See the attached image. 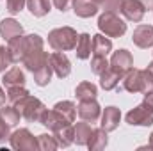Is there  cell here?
<instances>
[{"instance_id": "6da1fadb", "label": "cell", "mask_w": 153, "mask_h": 151, "mask_svg": "<svg viewBox=\"0 0 153 151\" xmlns=\"http://www.w3.org/2000/svg\"><path fill=\"white\" fill-rule=\"evenodd\" d=\"M123 89L128 93H143V94L153 91V73L150 70L132 68L123 76Z\"/></svg>"}, {"instance_id": "7a4b0ae2", "label": "cell", "mask_w": 153, "mask_h": 151, "mask_svg": "<svg viewBox=\"0 0 153 151\" xmlns=\"http://www.w3.org/2000/svg\"><path fill=\"white\" fill-rule=\"evenodd\" d=\"M78 36L71 27H59L53 29L48 34V44L55 50V52H68V50H75Z\"/></svg>"}, {"instance_id": "3957f363", "label": "cell", "mask_w": 153, "mask_h": 151, "mask_svg": "<svg viewBox=\"0 0 153 151\" xmlns=\"http://www.w3.org/2000/svg\"><path fill=\"white\" fill-rule=\"evenodd\" d=\"M14 107L18 109V112L22 114V117L25 121H29V123H41V117H43V114L46 110V107L39 101L38 98H34L30 94L25 96L23 100H20Z\"/></svg>"}, {"instance_id": "277c9868", "label": "cell", "mask_w": 153, "mask_h": 151, "mask_svg": "<svg viewBox=\"0 0 153 151\" xmlns=\"http://www.w3.org/2000/svg\"><path fill=\"white\" fill-rule=\"evenodd\" d=\"M98 29L107 38H121L126 32V23L116 13H103L98 18Z\"/></svg>"}, {"instance_id": "5b68a950", "label": "cell", "mask_w": 153, "mask_h": 151, "mask_svg": "<svg viewBox=\"0 0 153 151\" xmlns=\"http://www.w3.org/2000/svg\"><path fill=\"white\" fill-rule=\"evenodd\" d=\"M128 124H135V126H152L153 124V109L148 107L144 101L141 105H137L134 110L125 115Z\"/></svg>"}, {"instance_id": "8992f818", "label": "cell", "mask_w": 153, "mask_h": 151, "mask_svg": "<svg viewBox=\"0 0 153 151\" xmlns=\"http://www.w3.org/2000/svg\"><path fill=\"white\" fill-rule=\"evenodd\" d=\"M9 141H11V148L13 150H39L38 139H34L32 133L27 128L16 130L14 133H11Z\"/></svg>"}, {"instance_id": "52a82bcc", "label": "cell", "mask_w": 153, "mask_h": 151, "mask_svg": "<svg viewBox=\"0 0 153 151\" xmlns=\"http://www.w3.org/2000/svg\"><path fill=\"white\" fill-rule=\"evenodd\" d=\"M109 68L114 70L116 73H119L121 76H125L132 68H134V59L132 53L128 50H117L112 53V59L109 62Z\"/></svg>"}, {"instance_id": "ba28073f", "label": "cell", "mask_w": 153, "mask_h": 151, "mask_svg": "<svg viewBox=\"0 0 153 151\" xmlns=\"http://www.w3.org/2000/svg\"><path fill=\"white\" fill-rule=\"evenodd\" d=\"M76 112H78L82 121H87L91 124L96 123L102 117V109L96 103V98L94 100H84V101H80V105L76 107Z\"/></svg>"}, {"instance_id": "9c48e42d", "label": "cell", "mask_w": 153, "mask_h": 151, "mask_svg": "<svg viewBox=\"0 0 153 151\" xmlns=\"http://www.w3.org/2000/svg\"><path fill=\"white\" fill-rule=\"evenodd\" d=\"M121 13H123V16H125L128 21L139 23V21L144 18L146 7H144L139 0H123V4H121Z\"/></svg>"}, {"instance_id": "30bf717a", "label": "cell", "mask_w": 153, "mask_h": 151, "mask_svg": "<svg viewBox=\"0 0 153 151\" xmlns=\"http://www.w3.org/2000/svg\"><path fill=\"white\" fill-rule=\"evenodd\" d=\"M50 59V66L53 70V73L59 76V78H66V76L71 73V64H70V59L62 53V52H53L48 55Z\"/></svg>"}, {"instance_id": "8fae6325", "label": "cell", "mask_w": 153, "mask_h": 151, "mask_svg": "<svg viewBox=\"0 0 153 151\" xmlns=\"http://www.w3.org/2000/svg\"><path fill=\"white\" fill-rule=\"evenodd\" d=\"M41 124H45L52 132H57V130H62V128L70 126L71 123L68 119H64L57 110H45L43 117H41Z\"/></svg>"}, {"instance_id": "7c38bea8", "label": "cell", "mask_w": 153, "mask_h": 151, "mask_svg": "<svg viewBox=\"0 0 153 151\" xmlns=\"http://www.w3.org/2000/svg\"><path fill=\"white\" fill-rule=\"evenodd\" d=\"M132 41L139 48H150V46H153V27L152 25H139L134 30Z\"/></svg>"}, {"instance_id": "4fadbf2b", "label": "cell", "mask_w": 153, "mask_h": 151, "mask_svg": "<svg viewBox=\"0 0 153 151\" xmlns=\"http://www.w3.org/2000/svg\"><path fill=\"white\" fill-rule=\"evenodd\" d=\"M119 121H121V112H119L117 107H107L103 110V114H102V128L105 132L116 130L117 124H119Z\"/></svg>"}, {"instance_id": "5bb4252c", "label": "cell", "mask_w": 153, "mask_h": 151, "mask_svg": "<svg viewBox=\"0 0 153 151\" xmlns=\"http://www.w3.org/2000/svg\"><path fill=\"white\" fill-rule=\"evenodd\" d=\"M23 34V29H22V25L16 21V20H13V18H5V20H2L0 21V36L4 39H13L16 38V36H22Z\"/></svg>"}, {"instance_id": "9a60e30c", "label": "cell", "mask_w": 153, "mask_h": 151, "mask_svg": "<svg viewBox=\"0 0 153 151\" xmlns=\"http://www.w3.org/2000/svg\"><path fill=\"white\" fill-rule=\"evenodd\" d=\"M71 5L75 14L80 18H91L98 13V4H94L93 0H73Z\"/></svg>"}, {"instance_id": "2e32d148", "label": "cell", "mask_w": 153, "mask_h": 151, "mask_svg": "<svg viewBox=\"0 0 153 151\" xmlns=\"http://www.w3.org/2000/svg\"><path fill=\"white\" fill-rule=\"evenodd\" d=\"M75 50H76L75 53H76L78 59H82V61L89 59L91 53H93V38H91L87 32L80 34V36H78V41H76Z\"/></svg>"}, {"instance_id": "e0dca14e", "label": "cell", "mask_w": 153, "mask_h": 151, "mask_svg": "<svg viewBox=\"0 0 153 151\" xmlns=\"http://www.w3.org/2000/svg\"><path fill=\"white\" fill-rule=\"evenodd\" d=\"M112 50V41L105 34H96L93 36V55H102L107 57Z\"/></svg>"}, {"instance_id": "ac0fdd59", "label": "cell", "mask_w": 153, "mask_h": 151, "mask_svg": "<svg viewBox=\"0 0 153 151\" xmlns=\"http://www.w3.org/2000/svg\"><path fill=\"white\" fill-rule=\"evenodd\" d=\"M93 133V128H91V123L84 121V123H76L73 126V135H75V142L78 146H87V141Z\"/></svg>"}, {"instance_id": "d6986e66", "label": "cell", "mask_w": 153, "mask_h": 151, "mask_svg": "<svg viewBox=\"0 0 153 151\" xmlns=\"http://www.w3.org/2000/svg\"><path fill=\"white\" fill-rule=\"evenodd\" d=\"M121 78H123V76L119 75V73H116L114 70L109 68L107 71H103V73L100 75V85H102L105 91H112V89H117Z\"/></svg>"}, {"instance_id": "ffe728a7", "label": "cell", "mask_w": 153, "mask_h": 151, "mask_svg": "<svg viewBox=\"0 0 153 151\" xmlns=\"http://www.w3.org/2000/svg\"><path fill=\"white\" fill-rule=\"evenodd\" d=\"M96 94H98V89L91 82H82V84L76 85V89H75V96H76V100H80V101H84V100H94Z\"/></svg>"}, {"instance_id": "44dd1931", "label": "cell", "mask_w": 153, "mask_h": 151, "mask_svg": "<svg viewBox=\"0 0 153 151\" xmlns=\"http://www.w3.org/2000/svg\"><path fill=\"white\" fill-rule=\"evenodd\" d=\"M109 139H107V132L103 128H98V130H93L89 141H87V148L89 150H103L107 146Z\"/></svg>"}, {"instance_id": "7402d4cb", "label": "cell", "mask_w": 153, "mask_h": 151, "mask_svg": "<svg viewBox=\"0 0 153 151\" xmlns=\"http://www.w3.org/2000/svg\"><path fill=\"white\" fill-rule=\"evenodd\" d=\"M5 87H16V85H25V75L20 68H11L4 78H2Z\"/></svg>"}, {"instance_id": "603a6c76", "label": "cell", "mask_w": 153, "mask_h": 151, "mask_svg": "<svg viewBox=\"0 0 153 151\" xmlns=\"http://www.w3.org/2000/svg\"><path fill=\"white\" fill-rule=\"evenodd\" d=\"M34 73V82L38 84V85H48L50 84V78H52V73H53V70H52V66H50V59L45 62V64H41L38 70H34L32 71Z\"/></svg>"}, {"instance_id": "cb8c5ba5", "label": "cell", "mask_w": 153, "mask_h": 151, "mask_svg": "<svg viewBox=\"0 0 153 151\" xmlns=\"http://www.w3.org/2000/svg\"><path fill=\"white\" fill-rule=\"evenodd\" d=\"M53 137H55V141H57L59 148H68L71 142H75L73 126L70 124V126H66V128H62V130H57V132H53Z\"/></svg>"}, {"instance_id": "d4e9b609", "label": "cell", "mask_w": 153, "mask_h": 151, "mask_svg": "<svg viewBox=\"0 0 153 151\" xmlns=\"http://www.w3.org/2000/svg\"><path fill=\"white\" fill-rule=\"evenodd\" d=\"M27 7L34 16H45L50 13V0H27Z\"/></svg>"}, {"instance_id": "484cf974", "label": "cell", "mask_w": 153, "mask_h": 151, "mask_svg": "<svg viewBox=\"0 0 153 151\" xmlns=\"http://www.w3.org/2000/svg\"><path fill=\"white\" fill-rule=\"evenodd\" d=\"M0 117H2L9 126H16V124L20 123V119H22V114L18 112L16 107H5V105H2V107H0Z\"/></svg>"}, {"instance_id": "4316f807", "label": "cell", "mask_w": 153, "mask_h": 151, "mask_svg": "<svg viewBox=\"0 0 153 151\" xmlns=\"http://www.w3.org/2000/svg\"><path fill=\"white\" fill-rule=\"evenodd\" d=\"M53 110H57V112L61 114L64 119H68L70 123H73V121H75L76 107L73 105V101H59V103H55Z\"/></svg>"}, {"instance_id": "83f0119b", "label": "cell", "mask_w": 153, "mask_h": 151, "mask_svg": "<svg viewBox=\"0 0 153 151\" xmlns=\"http://www.w3.org/2000/svg\"><path fill=\"white\" fill-rule=\"evenodd\" d=\"M25 96H29V91L23 85H16V87H7V100L16 105L20 100H23Z\"/></svg>"}, {"instance_id": "f1b7e54d", "label": "cell", "mask_w": 153, "mask_h": 151, "mask_svg": "<svg viewBox=\"0 0 153 151\" xmlns=\"http://www.w3.org/2000/svg\"><path fill=\"white\" fill-rule=\"evenodd\" d=\"M109 70V61H107V57H102V55H93V59H91V71L94 73V75H102L103 71H107Z\"/></svg>"}, {"instance_id": "f546056e", "label": "cell", "mask_w": 153, "mask_h": 151, "mask_svg": "<svg viewBox=\"0 0 153 151\" xmlns=\"http://www.w3.org/2000/svg\"><path fill=\"white\" fill-rule=\"evenodd\" d=\"M38 146H39V150H57V148H59L55 137H53V135H48V133L39 135L38 137Z\"/></svg>"}, {"instance_id": "4dcf8cb0", "label": "cell", "mask_w": 153, "mask_h": 151, "mask_svg": "<svg viewBox=\"0 0 153 151\" xmlns=\"http://www.w3.org/2000/svg\"><path fill=\"white\" fill-rule=\"evenodd\" d=\"M13 62H14V59H13V53H11L9 46L7 48L5 46H0V73L5 71Z\"/></svg>"}, {"instance_id": "1f68e13d", "label": "cell", "mask_w": 153, "mask_h": 151, "mask_svg": "<svg viewBox=\"0 0 153 151\" xmlns=\"http://www.w3.org/2000/svg\"><path fill=\"white\" fill-rule=\"evenodd\" d=\"M25 4H27V0H5V9L11 14H18Z\"/></svg>"}, {"instance_id": "d6a6232c", "label": "cell", "mask_w": 153, "mask_h": 151, "mask_svg": "<svg viewBox=\"0 0 153 151\" xmlns=\"http://www.w3.org/2000/svg\"><path fill=\"white\" fill-rule=\"evenodd\" d=\"M121 4H123V0H103L102 9L107 13H117V11H121Z\"/></svg>"}, {"instance_id": "836d02e7", "label": "cell", "mask_w": 153, "mask_h": 151, "mask_svg": "<svg viewBox=\"0 0 153 151\" xmlns=\"http://www.w3.org/2000/svg\"><path fill=\"white\" fill-rule=\"evenodd\" d=\"M9 128H11V126H9V124H7V123L0 117V142H2V141H7V139L11 137Z\"/></svg>"}, {"instance_id": "e575fe53", "label": "cell", "mask_w": 153, "mask_h": 151, "mask_svg": "<svg viewBox=\"0 0 153 151\" xmlns=\"http://www.w3.org/2000/svg\"><path fill=\"white\" fill-rule=\"evenodd\" d=\"M52 2H53V5H55L61 13H64V11H68L70 4H71L73 0H52Z\"/></svg>"}, {"instance_id": "d590c367", "label": "cell", "mask_w": 153, "mask_h": 151, "mask_svg": "<svg viewBox=\"0 0 153 151\" xmlns=\"http://www.w3.org/2000/svg\"><path fill=\"white\" fill-rule=\"evenodd\" d=\"M144 103H146L148 107H152V109H153V91L144 93Z\"/></svg>"}, {"instance_id": "8d00e7d4", "label": "cell", "mask_w": 153, "mask_h": 151, "mask_svg": "<svg viewBox=\"0 0 153 151\" xmlns=\"http://www.w3.org/2000/svg\"><path fill=\"white\" fill-rule=\"evenodd\" d=\"M146 9H153V0H139Z\"/></svg>"}, {"instance_id": "74e56055", "label": "cell", "mask_w": 153, "mask_h": 151, "mask_svg": "<svg viewBox=\"0 0 153 151\" xmlns=\"http://www.w3.org/2000/svg\"><path fill=\"white\" fill-rule=\"evenodd\" d=\"M5 98H7V94H5V93L2 91V87H0V107L5 103Z\"/></svg>"}, {"instance_id": "f35d334b", "label": "cell", "mask_w": 153, "mask_h": 151, "mask_svg": "<svg viewBox=\"0 0 153 151\" xmlns=\"http://www.w3.org/2000/svg\"><path fill=\"white\" fill-rule=\"evenodd\" d=\"M150 148H153V133L150 135Z\"/></svg>"}, {"instance_id": "ab89813d", "label": "cell", "mask_w": 153, "mask_h": 151, "mask_svg": "<svg viewBox=\"0 0 153 151\" xmlns=\"http://www.w3.org/2000/svg\"><path fill=\"white\" fill-rule=\"evenodd\" d=\"M148 70H150V71H152V73H153V61H152V62H150V66H148Z\"/></svg>"}, {"instance_id": "60d3db41", "label": "cell", "mask_w": 153, "mask_h": 151, "mask_svg": "<svg viewBox=\"0 0 153 151\" xmlns=\"http://www.w3.org/2000/svg\"><path fill=\"white\" fill-rule=\"evenodd\" d=\"M93 2H94V4H98V5H102V2H103V0H93Z\"/></svg>"}]
</instances>
